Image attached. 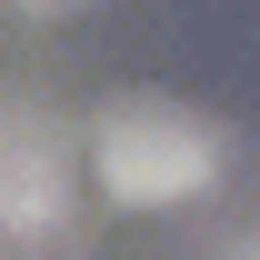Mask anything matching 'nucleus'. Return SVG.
Masks as SVG:
<instances>
[{"label":"nucleus","mask_w":260,"mask_h":260,"mask_svg":"<svg viewBox=\"0 0 260 260\" xmlns=\"http://www.w3.org/2000/svg\"><path fill=\"white\" fill-rule=\"evenodd\" d=\"M90 170L120 210H180V200H200L220 180V130L190 100L140 90V100H110L90 120Z\"/></svg>","instance_id":"1"},{"label":"nucleus","mask_w":260,"mask_h":260,"mask_svg":"<svg viewBox=\"0 0 260 260\" xmlns=\"http://www.w3.org/2000/svg\"><path fill=\"white\" fill-rule=\"evenodd\" d=\"M70 220V140L40 100L0 90V230L10 240H40V230Z\"/></svg>","instance_id":"2"},{"label":"nucleus","mask_w":260,"mask_h":260,"mask_svg":"<svg viewBox=\"0 0 260 260\" xmlns=\"http://www.w3.org/2000/svg\"><path fill=\"white\" fill-rule=\"evenodd\" d=\"M240 260H260V240H250V250H240Z\"/></svg>","instance_id":"3"}]
</instances>
